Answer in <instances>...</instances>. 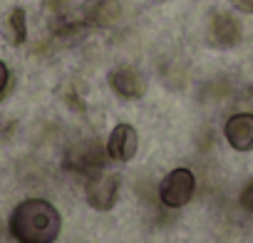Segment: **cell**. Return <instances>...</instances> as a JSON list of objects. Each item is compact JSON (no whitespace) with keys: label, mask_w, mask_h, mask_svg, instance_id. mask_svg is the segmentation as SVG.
<instances>
[{"label":"cell","mask_w":253,"mask_h":243,"mask_svg":"<svg viewBox=\"0 0 253 243\" xmlns=\"http://www.w3.org/2000/svg\"><path fill=\"white\" fill-rule=\"evenodd\" d=\"M28 38V25H25V10L13 8L8 20H5V40L10 45H23Z\"/></svg>","instance_id":"30bf717a"},{"label":"cell","mask_w":253,"mask_h":243,"mask_svg":"<svg viewBox=\"0 0 253 243\" xmlns=\"http://www.w3.org/2000/svg\"><path fill=\"white\" fill-rule=\"evenodd\" d=\"M209 35H211V42L216 47H233L241 40V23L228 13H216L211 18Z\"/></svg>","instance_id":"ba28073f"},{"label":"cell","mask_w":253,"mask_h":243,"mask_svg":"<svg viewBox=\"0 0 253 243\" xmlns=\"http://www.w3.org/2000/svg\"><path fill=\"white\" fill-rule=\"evenodd\" d=\"M119 199V176L117 174H94L87 179V201L99 211L114 208Z\"/></svg>","instance_id":"277c9868"},{"label":"cell","mask_w":253,"mask_h":243,"mask_svg":"<svg viewBox=\"0 0 253 243\" xmlns=\"http://www.w3.org/2000/svg\"><path fill=\"white\" fill-rule=\"evenodd\" d=\"M62 218L50 201L25 199L10 216V233L18 243H55Z\"/></svg>","instance_id":"6da1fadb"},{"label":"cell","mask_w":253,"mask_h":243,"mask_svg":"<svg viewBox=\"0 0 253 243\" xmlns=\"http://www.w3.org/2000/svg\"><path fill=\"white\" fill-rule=\"evenodd\" d=\"M241 206H243L246 211H251V213H253V181L243 189V194H241Z\"/></svg>","instance_id":"8fae6325"},{"label":"cell","mask_w":253,"mask_h":243,"mask_svg":"<svg viewBox=\"0 0 253 243\" xmlns=\"http://www.w3.org/2000/svg\"><path fill=\"white\" fill-rule=\"evenodd\" d=\"M223 134H226L228 144H231L236 152H248V149H253V114H248V112L233 114V117L226 122Z\"/></svg>","instance_id":"8992f818"},{"label":"cell","mask_w":253,"mask_h":243,"mask_svg":"<svg viewBox=\"0 0 253 243\" xmlns=\"http://www.w3.org/2000/svg\"><path fill=\"white\" fill-rule=\"evenodd\" d=\"M231 5L238 8L241 13H253V0H231Z\"/></svg>","instance_id":"5bb4252c"},{"label":"cell","mask_w":253,"mask_h":243,"mask_svg":"<svg viewBox=\"0 0 253 243\" xmlns=\"http://www.w3.org/2000/svg\"><path fill=\"white\" fill-rule=\"evenodd\" d=\"M104 164H107V152H104L102 142H97V139H84V142L70 147L65 154V166L87 179L99 174L104 169Z\"/></svg>","instance_id":"7a4b0ae2"},{"label":"cell","mask_w":253,"mask_h":243,"mask_svg":"<svg viewBox=\"0 0 253 243\" xmlns=\"http://www.w3.org/2000/svg\"><path fill=\"white\" fill-rule=\"evenodd\" d=\"M109 84L124 99H139L147 92L144 77L137 70H132V67H117V70H112L109 72Z\"/></svg>","instance_id":"52a82bcc"},{"label":"cell","mask_w":253,"mask_h":243,"mask_svg":"<svg viewBox=\"0 0 253 243\" xmlns=\"http://www.w3.org/2000/svg\"><path fill=\"white\" fill-rule=\"evenodd\" d=\"M137 144H139V137L132 124H117L109 134L107 154L114 162H129L137 154Z\"/></svg>","instance_id":"5b68a950"},{"label":"cell","mask_w":253,"mask_h":243,"mask_svg":"<svg viewBox=\"0 0 253 243\" xmlns=\"http://www.w3.org/2000/svg\"><path fill=\"white\" fill-rule=\"evenodd\" d=\"M119 15H122V8L117 0H87L82 5V18L89 25L107 28V25H114Z\"/></svg>","instance_id":"9c48e42d"},{"label":"cell","mask_w":253,"mask_h":243,"mask_svg":"<svg viewBox=\"0 0 253 243\" xmlns=\"http://www.w3.org/2000/svg\"><path fill=\"white\" fill-rule=\"evenodd\" d=\"M194 189H196L194 174L181 166V169H174V171H169V174L164 176V181H162V186H159V199H162L164 206L179 208V206H184V203L191 201Z\"/></svg>","instance_id":"3957f363"},{"label":"cell","mask_w":253,"mask_h":243,"mask_svg":"<svg viewBox=\"0 0 253 243\" xmlns=\"http://www.w3.org/2000/svg\"><path fill=\"white\" fill-rule=\"evenodd\" d=\"M8 80H10V72H8V67H5V62L0 60V94L5 92V87H8Z\"/></svg>","instance_id":"4fadbf2b"},{"label":"cell","mask_w":253,"mask_h":243,"mask_svg":"<svg viewBox=\"0 0 253 243\" xmlns=\"http://www.w3.org/2000/svg\"><path fill=\"white\" fill-rule=\"evenodd\" d=\"M47 8L55 13V15H62L67 10V0H47Z\"/></svg>","instance_id":"7c38bea8"}]
</instances>
